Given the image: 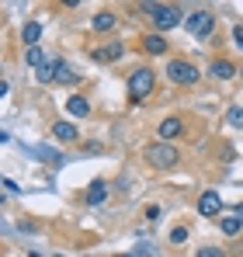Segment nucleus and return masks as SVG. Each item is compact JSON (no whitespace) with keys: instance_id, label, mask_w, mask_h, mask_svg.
Instances as JSON below:
<instances>
[{"instance_id":"1","label":"nucleus","mask_w":243,"mask_h":257,"mask_svg":"<svg viewBox=\"0 0 243 257\" xmlns=\"http://www.w3.org/2000/svg\"><path fill=\"white\" fill-rule=\"evenodd\" d=\"M139 11H146L153 21H157V28L160 32H170V28H177L184 18H181V7H174V4H139Z\"/></svg>"},{"instance_id":"2","label":"nucleus","mask_w":243,"mask_h":257,"mask_svg":"<svg viewBox=\"0 0 243 257\" xmlns=\"http://www.w3.org/2000/svg\"><path fill=\"white\" fill-rule=\"evenodd\" d=\"M153 87H157V73H153L150 66H136V73L129 77V94H132V101L150 97V94H153Z\"/></svg>"},{"instance_id":"3","label":"nucleus","mask_w":243,"mask_h":257,"mask_svg":"<svg viewBox=\"0 0 243 257\" xmlns=\"http://www.w3.org/2000/svg\"><path fill=\"white\" fill-rule=\"evenodd\" d=\"M184 28H188V35H195V39H208V35L215 32V14H212V11H191V14L184 18Z\"/></svg>"},{"instance_id":"4","label":"nucleus","mask_w":243,"mask_h":257,"mask_svg":"<svg viewBox=\"0 0 243 257\" xmlns=\"http://www.w3.org/2000/svg\"><path fill=\"white\" fill-rule=\"evenodd\" d=\"M35 77H39V84H56V80H63V84H73V80H77V73H70L63 59H49V63L42 66L39 73H35Z\"/></svg>"},{"instance_id":"5","label":"nucleus","mask_w":243,"mask_h":257,"mask_svg":"<svg viewBox=\"0 0 243 257\" xmlns=\"http://www.w3.org/2000/svg\"><path fill=\"white\" fill-rule=\"evenodd\" d=\"M146 160H150L153 167L167 171V167L177 164V150H174L170 143H153V146H146Z\"/></svg>"},{"instance_id":"6","label":"nucleus","mask_w":243,"mask_h":257,"mask_svg":"<svg viewBox=\"0 0 243 257\" xmlns=\"http://www.w3.org/2000/svg\"><path fill=\"white\" fill-rule=\"evenodd\" d=\"M167 77H170L174 84L188 87V84H195V80H198V70H195L191 63H184V59H170V63H167Z\"/></svg>"},{"instance_id":"7","label":"nucleus","mask_w":243,"mask_h":257,"mask_svg":"<svg viewBox=\"0 0 243 257\" xmlns=\"http://www.w3.org/2000/svg\"><path fill=\"white\" fill-rule=\"evenodd\" d=\"M198 212L205 219H212V215L222 212V198H219V191H202V198H198Z\"/></svg>"},{"instance_id":"8","label":"nucleus","mask_w":243,"mask_h":257,"mask_svg":"<svg viewBox=\"0 0 243 257\" xmlns=\"http://www.w3.org/2000/svg\"><path fill=\"white\" fill-rule=\"evenodd\" d=\"M104 198H108V181H104V177L90 181V188H87V205H90V209H97Z\"/></svg>"},{"instance_id":"9","label":"nucleus","mask_w":243,"mask_h":257,"mask_svg":"<svg viewBox=\"0 0 243 257\" xmlns=\"http://www.w3.org/2000/svg\"><path fill=\"white\" fill-rule=\"evenodd\" d=\"M52 136H56L59 143H77V139H80V128L73 125V122H56V125H52Z\"/></svg>"},{"instance_id":"10","label":"nucleus","mask_w":243,"mask_h":257,"mask_svg":"<svg viewBox=\"0 0 243 257\" xmlns=\"http://www.w3.org/2000/svg\"><path fill=\"white\" fill-rule=\"evenodd\" d=\"M122 52H125V45L111 42V45H101V49L94 52V59H97V63H115V59H122Z\"/></svg>"},{"instance_id":"11","label":"nucleus","mask_w":243,"mask_h":257,"mask_svg":"<svg viewBox=\"0 0 243 257\" xmlns=\"http://www.w3.org/2000/svg\"><path fill=\"white\" fill-rule=\"evenodd\" d=\"M181 118H163L160 125H157V136H160V143H167V139H174L177 132H181Z\"/></svg>"},{"instance_id":"12","label":"nucleus","mask_w":243,"mask_h":257,"mask_svg":"<svg viewBox=\"0 0 243 257\" xmlns=\"http://www.w3.org/2000/svg\"><path fill=\"white\" fill-rule=\"evenodd\" d=\"M208 73H212V77H215V80H229V77H233V73H236V66H233V63H229V59H215V63H212V70H208Z\"/></svg>"},{"instance_id":"13","label":"nucleus","mask_w":243,"mask_h":257,"mask_svg":"<svg viewBox=\"0 0 243 257\" xmlns=\"http://www.w3.org/2000/svg\"><path fill=\"white\" fill-rule=\"evenodd\" d=\"M143 49H146L150 56H160L163 49H167V42H163V35H160V32H150V35L143 39Z\"/></svg>"},{"instance_id":"14","label":"nucleus","mask_w":243,"mask_h":257,"mask_svg":"<svg viewBox=\"0 0 243 257\" xmlns=\"http://www.w3.org/2000/svg\"><path fill=\"white\" fill-rule=\"evenodd\" d=\"M66 111L77 115V118H87V115H90V101H87V97H70V101H66Z\"/></svg>"},{"instance_id":"15","label":"nucleus","mask_w":243,"mask_h":257,"mask_svg":"<svg viewBox=\"0 0 243 257\" xmlns=\"http://www.w3.org/2000/svg\"><path fill=\"white\" fill-rule=\"evenodd\" d=\"M21 39H25L28 49H35L39 39H42V25H39V21H28V25H25V32H21Z\"/></svg>"},{"instance_id":"16","label":"nucleus","mask_w":243,"mask_h":257,"mask_svg":"<svg viewBox=\"0 0 243 257\" xmlns=\"http://www.w3.org/2000/svg\"><path fill=\"white\" fill-rule=\"evenodd\" d=\"M25 63H28L32 70H42V66L49 63V56H45V52H42L39 45H35V49H25Z\"/></svg>"},{"instance_id":"17","label":"nucleus","mask_w":243,"mask_h":257,"mask_svg":"<svg viewBox=\"0 0 243 257\" xmlns=\"http://www.w3.org/2000/svg\"><path fill=\"white\" fill-rule=\"evenodd\" d=\"M219 226H222V233H226V236H236V233L243 229V219H240V215H222V219H219Z\"/></svg>"},{"instance_id":"18","label":"nucleus","mask_w":243,"mask_h":257,"mask_svg":"<svg viewBox=\"0 0 243 257\" xmlns=\"http://www.w3.org/2000/svg\"><path fill=\"white\" fill-rule=\"evenodd\" d=\"M90 28H94V32H111V28H115V14H108V11H104V14H94Z\"/></svg>"},{"instance_id":"19","label":"nucleus","mask_w":243,"mask_h":257,"mask_svg":"<svg viewBox=\"0 0 243 257\" xmlns=\"http://www.w3.org/2000/svg\"><path fill=\"white\" fill-rule=\"evenodd\" d=\"M25 150H28L32 157H39V160H56V157H59L52 146H25Z\"/></svg>"},{"instance_id":"20","label":"nucleus","mask_w":243,"mask_h":257,"mask_svg":"<svg viewBox=\"0 0 243 257\" xmlns=\"http://www.w3.org/2000/svg\"><path fill=\"white\" fill-rule=\"evenodd\" d=\"M226 122L233 128H243V104H233V108L226 111Z\"/></svg>"},{"instance_id":"21","label":"nucleus","mask_w":243,"mask_h":257,"mask_svg":"<svg viewBox=\"0 0 243 257\" xmlns=\"http://www.w3.org/2000/svg\"><path fill=\"white\" fill-rule=\"evenodd\" d=\"M188 236H191V233H188L184 226H174V229H170V243H174V247H181V243H188Z\"/></svg>"},{"instance_id":"22","label":"nucleus","mask_w":243,"mask_h":257,"mask_svg":"<svg viewBox=\"0 0 243 257\" xmlns=\"http://www.w3.org/2000/svg\"><path fill=\"white\" fill-rule=\"evenodd\" d=\"M198 257H222V250H219V247H202Z\"/></svg>"},{"instance_id":"23","label":"nucleus","mask_w":243,"mask_h":257,"mask_svg":"<svg viewBox=\"0 0 243 257\" xmlns=\"http://www.w3.org/2000/svg\"><path fill=\"white\" fill-rule=\"evenodd\" d=\"M146 219L157 222V219H160V205H146Z\"/></svg>"},{"instance_id":"24","label":"nucleus","mask_w":243,"mask_h":257,"mask_svg":"<svg viewBox=\"0 0 243 257\" xmlns=\"http://www.w3.org/2000/svg\"><path fill=\"white\" fill-rule=\"evenodd\" d=\"M4 191H7V195H18V184H14L11 177H4Z\"/></svg>"},{"instance_id":"25","label":"nucleus","mask_w":243,"mask_h":257,"mask_svg":"<svg viewBox=\"0 0 243 257\" xmlns=\"http://www.w3.org/2000/svg\"><path fill=\"white\" fill-rule=\"evenodd\" d=\"M136 257H157V254H153V247H146V243H143V247L136 250Z\"/></svg>"},{"instance_id":"26","label":"nucleus","mask_w":243,"mask_h":257,"mask_svg":"<svg viewBox=\"0 0 243 257\" xmlns=\"http://www.w3.org/2000/svg\"><path fill=\"white\" fill-rule=\"evenodd\" d=\"M233 42H236V45H240V49H243V28H240V25L233 28Z\"/></svg>"},{"instance_id":"27","label":"nucleus","mask_w":243,"mask_h":257,"mask_svg":"<svg viewBox=\"0 0 243 257\" xmlns=\"http://www.w3.org/2000/svg\"><path fill=\"white\" fill-rule=\"evenodd\" d=\"M236 215H240V219H243V205H236Z\"/></svg>"},{"instance_id":"28","label":"nucleus","mask_w":243,"mask_h":257,"mask_svg":"<svg viewBox=\"0 0 243 257\" xmlns=\"http://www.w3.org/2000/svg\"><path fill=\"white\" fill-rule=\"evenodd\" d=\"M118 257H136V254H118Z\"/></svg>"},{"instance_id":"29","label":"nucleus","mask_w":243,"mask_h":257,"mask_svg":"<svg viewBox=\"0 0 243 257\" xmlns=\"http://www.w3.org/2000/svg\"><path fill=\"white\" fill-rule=\"evenodd\" d=\"M240 77H243V66H240Z\"/></svg>"}]
</instances>
